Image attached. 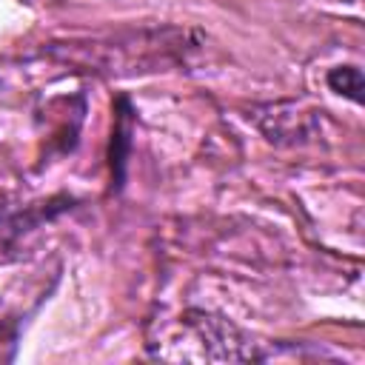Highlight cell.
<instances>
[{
	"label": "cell",
	"instance_id": "7a4b0ae2",
	"mask_svg": "<svg viewBox=\"0 0 365 365\" xmlns=\"http://www.w3.org/2000/svg\"><path fill=\"white\" fill-rule=\"evenodd\" d=\"M328 83L334 86V88H339V94H348L351 100H359L362 94V77H359V71L354 68V66H345V68H339V71H334L331 77H328Z\"/></svg>",
	"mask_w": 365,
	"mask_h": 365
},
{
	"label": "cell",
	"instance_id": "6da1fadb",
	"mask_svg": "<svg viewBox=\"0 0 365 365\" xmlns=\"http://www.w3.org/2000/svg\"><path fill=\"white\" fill-rule=\"evenodd\" d=\"M185 328L200 339V354L205 359H265L268 354L257 351L259 342H251L225 319H214L205 314H191Z\"/></svg>",
	"mask_w": 365,
	"mask_h": 365
}]
</instances>
